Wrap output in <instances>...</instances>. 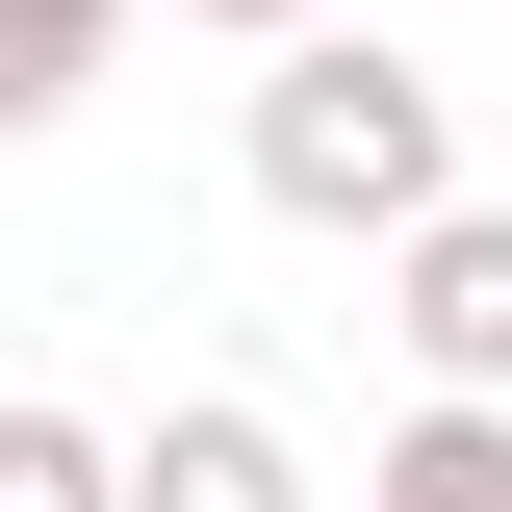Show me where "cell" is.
I'll return each instance as SVG.
<instances>
[{
  "instance_id": "3957f363",
  "label": "cell",
  "mask_w": 512,
  "mask_h": 512,
  "mask_svg": "<svg viewBox=\"0 0 512 512\" xmlns=\"http://www.w3.org/2000/svg\"><path fill=\"white\" fill-rule=\"evenodd\" d=\"M128 512H308V436H282L256 384H180V410L128 436Z\"/></svg>"
},
{
  "instance_id": "7a4b0ae2",
  "label": "cell",
  "mask_w": 512,
  "mask_h": 512,
  "mask_svg": "<svg viewBox=\"0 0 512 512\" xmlns=\"http://www.w3.org/2000/svg\"><path fill=\"white\" fill-rule=\"evenodd\" d=\"M384 333H410V384H512V205H410L384 231Z\"/></svg>"
},
{
  "instance_id": "52a82bcc",
  "label": "cell",
  "mask_w": 512,
  "mask_h": 512,
  "mask_svg": "<svg viewBox=\"0 0 512 512\" xmlns=\"http://www.w3.org/2000/svg\"><path fill=\"white\" fill-rule=\"evenodd\" d=\"M180 26H231V52H282V26H333V0H180Z\"/></svg>"
},
{
  "instance_id": "6da1fadb",
  "label": "cell",
  "mask_w": 512,
  "mask_h": 512,
  "mask_svg": "<svg viewBox=\"0 0 512 512\" xmlns=\"http://www.w3.org/2000/svg\"><path fill=\"white\" fill-rule=\"evenodd\" d=\"M231 180L282 205V231L384 256L410 205H461V77H436V52H384V26H282V52H256V128H231Z\"/></svg>"
},
{
  "instance_id": "5b68a950",
  "label": "cell",
  "mask_w": 512,
  "mask_h": 512,
  "mask_svg": "<svg viewBox=\"0 0 512 512\" xmlns=\"http://www.w3.org/2000/svg\"><path fill=\"white\" fill-rule=\"evenodd\" d=\"M0 512H128V436L52 410V384H0Z\"/></svg>"
},
{
  "instance_id": "8992f818",
  "label": "cell",
  "mask_w": 512,
  "mask_h": 512,
  "mask_svg": "<svg viewBox=\"0 0 512 512\" xmlns=\"http://www.w3.org/2000/svg\"><path fill=\"white\" fill-rule=\"evenodd\" d=\"M103 52H128V0H0V154H26V128H52Z\"/></svg>"
},
{
  "instance_id": "277c9868",
  "label": "cell",
  "mask_w": 512,
  "mask_h": 512,
  "mask_svg": "<svg viewBox=\"0 0 512 512\" xmlns=\"http://www.w3.org/2000/svg\"><path fill=\"white\" fill-rule=\"evenodd\" d=\"M359 512H512V384H436V410L359 461Z\"/></svg>"
}]
</instances>
